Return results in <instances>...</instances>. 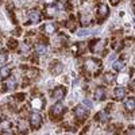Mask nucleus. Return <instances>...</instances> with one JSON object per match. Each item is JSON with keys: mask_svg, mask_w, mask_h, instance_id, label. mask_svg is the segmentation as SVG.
Returning a JSON list of instances; mask_svg holds the SVG:
<instances>
[{"mask_svg": "<svg viewBox=\"0 0 135 135\" xmlns=\"http://www.w3.org/2000/svg\"><path fill=\"white\" fill-rule=\"evenodd\" d=\"M64 112H65V107H64L62 103H60V101H58V103H55L51 107V116H53V119L54 118H62Z\"/></svg>", "mask_w": 135, "mask_h": 135, "instance_id": "1", "label": "nucleus"}, {"mask_svg": "<svg viewBox=\"0 0 135 135\" xmlns=\"http://www.w3.org/2000/svg\"><path fill=\"white\" fill-rule=\"evenodd\" d=\"M108 15H109V8H108V6L100 4V6L97 7V11H96V18H97L99 20H104Z\"/></svg>", "mask_w": 135, "mask_h": 135, "instance_id": "2", "label": "nucleus"}, {"mask_svg": "<svg viewBox=\"0 0 135 135\" xmlns=\"http://www.w3.org/2000/svg\"><path fill=\"white\" fill-rule=\"evenodd\" d=\"M30 124L32 128L38 130L42 124V116L38 114V112H32V114L30 115Z\"/></svg>", "mask_w": 135, "mask_h": 135, "instance_id": "3", "label": "nucleus"}, {"mask_svg": "<svg viewBox=\"0 0 135 135\" xmlns=\"http://www.w3.org/2000/svg\"><path fill=\"white\" fill-rule=\"evenodd\" d=\"M100 65H101V62H100L99 60L89 58V60H86V62H85V69H86L88 72H93V70H97V69H99Z\"/></svg>", "mask_w": 135, "mask_h": 135, "instance_id": "4", "label": "nucleus"}, {"mask_svg": "<svg viewBox=\"0 0 135 135\" xmlns=\"http://www.w3.org/2000/svg\"><path fill=\"white\" fill-rule=\"evenodd\" d=\"M74 115H76V118H78L80 120H83L84 118H86L88 116V109L81 104V105H77L76 108H74Z\"/></svg>", "mask_w": 135, "mask_h": 135, "instance_id": "5", "label": "nucleus"}, {"mask_svg": "<svg viewBox=\"0 0 135 135\" xmlns=\"http://www.w3.org/2000/svg\"><path fill=\"white\" fill-rule=\"evenodd\" d=\"M65 95H66V89L64 88V86H57L53 91V99H55V100H61V99H64L65 97Z\"/></svg>", "mask_w": 135, "mask_h": 135, "instance_id": "6", "label": "nucleus"}, {"mask_svg": "<svg viewBox=\"0 0 135 135\" xmlns=\"http://www.w3.org/2000/svg\"><path fill=\"white\" fill-rule=\"evenodd\" d=\"M62 69H64V65L60 61H54L51 64V66H50V73L54 74V76H57V74H60L62 72Z\"/></svg>", "mask_w": 135, "mask_h": 135, "instance_id": "7", "label": "nucleus"}, {"mask_svg": "<svg viewBox=\"0 0 135 135\" xmlns=\"http://www.w3.org/2000/svg\"><path fill=\"white\" fill-rule=\"evenodd\" d=\"M31 105H32V108H35V109H42L43 105H45V100L41 99V97H34L31 100Z\"/></svg>", "mask_w": 135, "mask_h": 135, "instance_id": "8", "label": "nucleus"}, {"mask_svg": "<svg viewBox=\"0 0 135 135\" xmlns=\"http://www.w3.org/2000/svg\"><path fill=\"white\" fill-rule=\"evenodd\" d=\"M4 85H6V89L12 91V89L16 88V80L14 77H9V78H7V80H4Z\"/></svg>", "mask_w": 135, "mask_h": 135, "instance_id": "9", "label": "nucleus"}, {"mask_svg": "<svg viewBox=\"0 0 135 135\" xmlns=\"http://www.w3.org/2000/svg\"><path fill=\"white\" fill-rule=\"evenodd\" d=\"M28 18H30V22L32 25H37V23H39V20H41V15H39V12L38 11H31L30 12V15H28Z\"/></svg>", "mask_w": 135, "mask_h": 135, "instance_id": "10", "label": "nucleus"}, {"mask_svg": "<svg viewBox=\"0 0 135 135\" xmlns=\"http://www.w3.org/2000/svg\"><path fill=\"white\" fill-rule=\"evenodd\" d=\"M95 99L99 100V101L104 100V99H105V89L101 88V86L96 88V91H95Z\"/></svg>", "mask_w": 135, "mask_h": 135, "instance_id": "11", "label": "nucleus"}, {"mask_svg": "<svg viewBox=\"0 0 135 135\" xmlns=\"http://www.w3.org/2000/svg\"><path fill=\"white\" fill-rule=\"evenodd\" d=\"M35 51H37L38 55H43V54H46L47 47L45 46L43 43H37V45H35Z\"/></svg>", "mask_w": 135, "mask_h": 135, "instance_id": "12", "label": "nucleus"}, {"mask_svg": "<svg viewBox=\"0 0 135 135\" xmlns=\"http://www.w3.org/2000/svg\"><path fill=\"white\" fill-rule=\"evenodd\" d=\"M108 118H109V114L107 111H100L96 115V120H100V122H105V120H108Z\"/></svg>", "mask_w": 135, "mask_h": 135, "instance_id": "13", "label": "nucleus"}, {"mask_svg": "<svg viewBox=\"0 0 135 135\" xmlns=\"http://www.w3.org/2000/svg\"><path fill=\"white\" fill-rule=\"evenodd\" d=\"M114 95H115V99L122 100L123 97H124V89H123L122 86L116 88V89H115V92H114Z\"/></svg>", "mask_w": 135, "mask_h": 135, "instance_id": "14", "label": "nucleus"}, {"mask_svg": "<svg viewBox=\"0 0 135 135\" xmlns=\"http://www.w3.org/2000/svg\"><path fill=\"white\" fill-rule=\"evenodd\" d=\"M9 73H11V69H9L8 66H3V68H0V77H2V78L8 77V76H9Z\"/></svg>", "mask_w": 135, "mask_h": 135, "instance_id": "15", "label": "nucleus"}, {"mask_svg": "<svg viewBox=\"0 0 135 135\" xmlns=\"http://www.w3.org/2000/svg\"><path fill=\"white\" fill-rule=\"evenodd\" d=\"M43 30H45V32H47V34H53L55 30H57V26L53 25V23H49V25H45Z\"/></svg>", "mask_w": 135, "mask_h": 135, "instance_id": "16", "label": "nucleus"}, {"mask_svg": "<svg viewBox=\"0 0 135 135\" xmlns=\"http://www.w3.org/2000/svg\"><path fill=\"white\" fill-rule=\"evenodd\" d=\"M91 50H92L93 53H96L97 50H101V43H100V42H97V41L91 42Z\"/></svg>", "mask_w": 135, "mask_h": 135, "instance_id": "17", "label": "nucleus"}, {"mask_svg": "<svg viewBox=\"0 0 135 135\" xmlns=\"http://www.w3.org/2000/svg\"><path fill=\"white\" fill-rule=\"evenodd\" d=\"M123 68H124V62H123L122 60H119V61H115V62H114V69H115V70H118V72H119V70H122V69H123Z\"/></svg>", "mask_w": 135, "mask_h": 135, "instance_id": "18", "label": "nucleus"}, {"mask_svg": "<svg viewBox=\"0 0 135 135\" xmlns=\"http://www.w3.org/2000/svg\"><path fill=\"white\" fill-rule=\"evenodd\" d=\"M104 81L108 83V84H112V83L115 81V76H114V74H111V73H107V74L104 76Z\"/></svg>", "mask_w": 135, "mask_h": 135, "instance_id": "19", "label": "nucleus"}, {"mask_svg": "<svg viewBox=\"0 0 135 135\" xmlns=\"http://www.w3.org/2000/svg\"><path fill=\"white\" fill-rule=\"evenodd\" d=\"M134 105H135L134 99H130V100L126 101V109H128V111H134Z\"/></svg>", "mask_w": 135, "mask_h": 135, "instance_id": "20", "label": "nucleus"}, {"mask_svg": "<svg viewBox=\"0 0 135 135\" xmlns=\"http://www.w3.org/2000/svg\"><path fill=\"white\" fill-rule=\"evenodd\" d=\"M46 11H47V12H46L47 16H54L55 14H57V8H55V7H47Z\"/></svg>", "mask_w": 135, "mask_h": 135, "instance_id": "21", "label": "nucleus"}, {"mask_svg": "<svg viewBox=\"0 0 135 135\" xmlns=\"http://www.w3.org/2000/svg\"><path fill=\"white\" fill-rule=\"evenodd\" d=\"M7 58H8V55H7L6 53H0V64L6 62V61H7Z\"/></svg>", "mask_w": 135, "mask_h": 135, "instance_id": "22", "label": "nucleus"}, {"mask_svg": "<svg viewBox=\"0 0 135 135\" xmlns=\"http://www.w3.org/2000/svg\"><path fill=\"white\" fill-rule=\"evenodd\" d=\"M83 105H84V107H88V108H92V101L88 100V99H85V100L83 101Z\"/></svg>", "mask_w": 135, "mask_h": 135, "instance_id": "23", "label": "nucleus"}, {"mask_svg": "<svg viewBox=\"0 0 135 135\" xmlns=\"http://www.w3.org/2000/svg\"><path fill=\"white\" fill-rule=\"evenodd\" d=\"M88 34H91L88 30H81V31L77 32V35H78V37H85V35H88Z\"/></svg>", "mask_w": 135, "mask_h": 135, "instance_id": "24", "label": "nucleus"}, {"mask_svg": "<svg viewBox=\"0 0 135 135\" xmlns=\"http://www.w3.org/2000/svg\"><path fill=\"white\" fill-rule=\"evenodd\" d=\"M16 97H18L19 100H23V99H25V95H23V93H22V95H18Z\"/></svg>", "mask_w": 135, "mask_h": 135, "instance_id": "25", "label": "nucleus"}, {"mask_svg": "<svg viewBox=\"0 0 135 135\" xmlns=\"http://www.w3.org/2000/svg\"><path fill=\"white\" fill-rule=\"evenodd\" d=\"M111 2L114 3V4H116V3H118V0H111Z\"/></svg>", "mask_w": 135, "mask_h": 135, "instance_id": "26", "label": "nucleus"}, {"mask_svg": "<svg viewBox=\"0 0 135 135\" xmlns=\"http://www.w3.org/2000/svg\"><path fill=\"white\" fill-rule=\"evenodd\" d=\"M46 2H47V3H51V2H54V0H46Z\"/></svg>", "mask_w": 135, "mask_h": 135, "instance_id": "27", "label": "nucleus"}]
</instances>
